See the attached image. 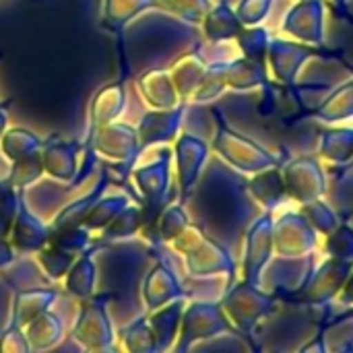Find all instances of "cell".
Listing matches in <instances>:
<instances>
[{"label":"cell","mask_w":353,"mask_h":353,"mask_svg":"<svg viewBox=\"0 0 353 353\" xmlns=\"http://www.w3.org/2000/svg\"><path fill=\"white\" fill-rule=\"evenodd\" d=\"M314 269H316L314 254L271 259V263L265 267L261 275V288L273 294L279 302H288L306 285Z\"/></svg>","instance_id":"cell-8"},{"label":"cell","mask_w":353,"mask_h":353,"mask_svg":"<svg viewBox=\"0 0 353 353\" xmlns=\"http://www.w3.org/2000/svg\"><path fill=\"white\" fill-rule=\"evenodd\" d=\"M271 6L273 0H238L236 12L244 23V27H252V25H261L269 17Z\"/></svg>","instance_id":"cell-38"},{"label":"cell","mask_w":353,"mask_h":353,"mask_svg":"<svg viewBox=\"0 0 353 353\" xmlns=\"http://www.w3.org/2000/svg\"><path fill=\"white\" fill-rule=\"evenodd\" d=\"M273 211H265L256 217L244 238V261H242V279L254 285H261V275L265 267L275 256L273 242Z\"/></svg>","instance_id":"cell-11"},{"label":"cell","mask_w":353,"mask_h":353,"mask_svg":"<svg viewBox=\"0 0 353 353\" xmlns=\"http://www.w3.org/2000/svg\"><path fill=\"white\" fill-rule=\"evenodd\" d=\"M122 341H124V347H126L128 352H159L155 333H153V329H151V323H149V319H145V316L137 319L134 323H130V325L124 329Z\"/></svg>","instance_id":"cell-29"},{"label":"cell","mask_w":353,"mask_h":353,"mask_svg":"<svg viewBox=\"0 0 353 353\" xmlns=\"http://www.w3.org/2000/svg\"><path fill=\"white\" fill-rule=\"evenodd\" d=\"M281 31L292 39L325 46V0H298L283 17Z\"/></svg>","instance_id":"cell-12"},{"label":"cell","mask_w":353,"mask_h":353,"mask_svg":"<svg viewBox=\"0 0 353 353\" xmlns=\"http://www.w3.org/2000/svg\"><path fill=\"white\" fill-rule=\"evenodd\" d=\"M337 60H339V62H341V64H343V66H345V68H347V70L352 72V77H353V62H352V60H347V58H345L343 54H339V58H337Z\"/></svg>","instance_id":"cell-42"},{"label":"cell","mask_w":353,"mask_h":353,"mask_svg":"<svg viewBox=\"0 0 353 353\" xmlns=\"http://www.w3.org/2000/svg\"><path fill=\"white\" fill-rule=\"evenodd\" d=\"M139 91L153 110H170L182 103L172 72L165 68L143 72L139 77Z\"/></svg>","instance_id":"cell-18"},{"label":"cell","mask_w":353,"mask_h":353,"mask_svg":"<svg viewBox=\"0 0 353 353\" xmlns=\"http://www.w3.org/2000/svg\"><path fill=\"white\" fill-rule=\"evenodd\" d=\"M184 300L186 298L174 300V302L153 310V314L149 316V323H151V329L155 333L159 352L176 347V341H178V335H180V327H182V314H184V306H186Z\"/></svg>","instance_id":"cell-21"},{"label":"cell","mask_w":353,"mask_h":353,"mask_svg":"<svg viewBox=\"0 0 353 353\" xmlns=\"http://www.w3.org/2000/svg\"><path fill=\"white\" fill-rule=\"evenodd\" d=\"M319 232L302 211H285L273 223L275 256H306L319 248Z\"/></svg>","instance_id":"cell-10"},{"label":"cell","mask_w":353,"mask_h":353,"mask_svg":"<svg viewBox=\"0 0 353 353\" xmlns=\"http://www.w3.org/2000/svg\"><path fill=\"white\" fill-rule=\"evenodd\" d=\"M149 6H155L153 0H108V17L114 25L122 27Z\"/></svg>","instance_id":"cell-37"},{"label":"cell","mask_w":353,"mask_h":353,"mask_svg":"<svg viewBox=\"0 0 353 353\" xmlns=\"http://www.w3.org/2000/svg\"><path fill=\"white\" fill-rule=\"evenodd\" d=\"M201 25L205 37L211 43H225L230 39H236L244 29V23L240 21L236 8L228 0L213 2L207 14L203 17Z\"/></svg>","instance_id":"cell-17"},{"label":"cell","mask_w":353,"mask_h":353,"mask_svg":"<svg viewBox=\"0 0 353 353\" xmlns=\"http://www.w3.org/2000/svg\"><path fill=\"white\" fill-rule=\"evenodd\" d=\"M319 333L325 337L327 350L353 352V314L341 312L335 319H325Z\"/></svg>","instance_id":"cell-27"},{"label":"cell","mask_w":353,"mask_h":353,"mask_svg":"<svg viewBox=\"0 0 353 353\" xmlns=\"http://www.w3.org/2000/svg\"><path fill=\"white\" fill-rule=\"evenodd\" d=\"M207 66H209V62L203 58V54L199 52L196 43H194V50H192V52L180 56V58L172 64L170 72H172V79H174V83H176V89H178L182 101H190L192 93L196 91L201 79H203L205 72H207Z\"/></svg>","instance_id":"cell-22"},{"label":"cell","mask_w":353,"mask_h":353,"mask_svg":"<svg viewBox=\"0 0 353 353\" xmlns=\"http://www.w3.org/2000/svg\"><path fill=\"white\" fill-rule=\"evenodd\" d=\"M186 290L182 288L176 271L163 261L159 259L157 265L147 273L145 283H143V300L147 310H157L174 300H182L186 298Z\"/></svg>","instance_id":"cell-15"},{"label":"cell","mask_w":353,"mask_h":353,"mask_svg":"<svg viewBox=\"0 0 353 353\" xmlns=\"http://www.w3.org/2000/svg\"><path fill=\"white\" fill-rule=\"evenodd\" d=\"M277 302L279 300L273 294L244 279L232 283L221 300L223 310L228 312L234 329L244 335L252 333L256 325L277 308Z\"/></svg>","instance_id":"cell-3"},{"label":"cell","mask_w":353,"mask_h":353,"mask_svg":"<svg viewBox=\"0 0 353 353\" xmlns=\"http://www.w3.org/2000/svg\"><path fill=\"white\" fill-rule=\"evenodd\" d=\"M230 60L232 58H219V60L209 62L207 72L201 79V83H199V87L192 93L188 103H194V105L209 103V101L221 97L225 89H230V85H228V64H230Z\"/></svg>","instance_id":"cell-25"},{"label":"cell","mask_w":353,"mask_h":353,"mask_svg":"<svg viewBox=\"0 0 353 353\" xmlns=\"http://www.w3.org/2000/svg\"><path fill=\"white\" fill-rule=\"evenodd\" d=\"M345 312H347V314H353V306L350 308V310H345Z\"/></svg>","instance_id":"cell-43"},{"label":"cell","mask_w":353,"mask_h":353,"mask_svg":"<svg viewBox=\"0 0 353 353\" xmlns=\"http://www.w3.org/2000/svg\"><path fill=\"white\" fill-rule=\"evenodd\" d=\"M143 225H145L143 207L126 205V207L120 211V215L105 228V238H108V240L128 238V236H134Z\"/></svg>","instance_id":"cell-33"},{"label":"cell","mask_w":353,"mask_h":353,"mask_svg":"<svg viewBox=\"0 0 353 353\" xmlns=\"http://www.w3.org/2000/svg\"><path fill=\"white\" fill-rule=\"evenodd\" d=\"M333 2V10L337 14V19L341 21H347L353 25V14L352 8H350V0H331Z\"/></svg>","instance_id":"cell-40"},{"label":"cell","mask_w":353,"mask_h":353,"mask_svg":"<svg viewBox=\"0 0 353 353\" xmlns=\"http://www.w3.org/2000/svg\"><path fill=\"white\" fill-rule=\"evenodd\" d=\"M128 205V199L126 196H110L105 201H97L93 205V209L89 211V215L85 217L87 225L93 228V230H105L118 215L120 211Z\"/></svg>","instance_id":"cell-35"},{"label":"cell","mask_w":353,"mask_h":353,"mask_svg":"<svg viewBox=\"0 0 353 353\" xmlns=\"http://www.w3.org/2000/svg\"><path fill=\"white\" fill-rule=\"evenodd\" d=\"M339 300H341V304H345V306H353V271L352 275H350V279L345 281V288H343V292L339 294Z\"/></svg>","instance_id":"cell-41"},{"label":"cell","mask_w":353,"mask_h":353,"mask_svg":"<svg viewBox=\"0 0 353 353\" xmlns=\"http://www.w3.org/2000/svg\"><path fill=\"white\" fill-rule=\"evenodd\" d=\"M300 211L308 217V221L316 228V232L321 236H329L331 232H335L345 219L323 199H316L312 203H306L300 207Z\"/></svg>","instance_id":"cell-28"},{"label":"cell","mask_w":353,"mask_h":353,"mask_svg":"<svg viewBox=\"0 0 353 353\" xmlns=\"http://www.w3.org/2000/svg\"><path fill=\"white\" fill-rule=\"evenodd\" d=\"M246 190H248L250 199L256 205H261L265 211H275L288 199V188L283 182L281 165L252 174L250 180L246 182Z\"/></svg>","instance_id":"cell-20"},{"label":"cell","mask_w":353,"mask_h":353,"mask_svg":"<svg viewBox=\"0 0 353 353\" xmlns=\"http://www.w3.org/2000/svg\"><path fill=\"white\" fill-rule=\"evenodd\" d=\"M188 223H190V217H188V213L184 211L182 205H170V207H165L161 211V215L157 217L159 242L172 244Z\"/></svg>","instance_id":"cell-34"},{"label":"cell","mask_w":353,"mask_h":353,"mask_svg":"<svg viewBox=\"0 0 353 353\" xmlns=\"http://www.w3.org/2000/svg\"><path fill=\"white\" fill-rule=\"evenodd\" d=\"M319 155L335 168H345L353 161V128L333 126L319 134Z\"/></svg>","instance_id":"cell-24"},{"label":"cell","mask_w":353,"mask_h":353,"mask_svg":"<svg viewBox=\"0 0 353 353\" xmlns=\"http://www.w3.org/2000/svg\"><path fill=\"white\" fill-rule=\"evenodd\" d=\"M172 151L168 147L159 149V157L151 163L132 172V178L139 186V192L145 201L143 217L145 223L157 221L161 211L168 207L170 201V186H172Z\"/></svg>","instance_id":"cell-6"},{"label":"cell","mask_w":353,"mask_h":353,"mask_svg":"<svg viewBox=\"0 0 353 353\" xmlns=\"http://www.w3.org/2000/svg\"><path fill=\"white\" fill-rule=\"evenodd\" d=\"M209 145L194 137V134H180L174 143V159H176V176H178V186L182 196L186 199L188 192L194 188L199 182L205 163L209 159Z\"/></svg>","instance_id":"cell-13"},{"label":"cell","mask_w":353,"mask_h":353,"mask_svg":"<svg viewBox=\"0 0 353 353\" xmlns=\"http://www.w3.org/2000/svg\"><path fill=\"white\" fill-rule=\"evenodd\" d=\"M188 110V101H182L176 108L170 110H149L141 122H139V139L141 147H153V145H168L180 137L184 114Z\"/></svg>","instance_id":"cell-14"},{"label":"cell","mask_w":353,"mask_h":353,"mask_svg":"<svg viewBox=\"0 0 353 353\" xmlns=\"http://www.w3.org/2000/svg\"><path fill=\"white\" fill-rule=\"evenodd\" d=\"M325 252L331 259L353 263V223L347 219L329 236H325Z\"/></svg>","instance_id":"cell-36"},{"label":"cell","mask_w":353,"mask_h":353,"mask_svg":"<svg viewBox=\"0 0 353 353\" xmlns=\"http://www.w3.org/2000/svg\"><path fill=\"white\" fill-rule=\"evenodd\" d=\"M353 271V263L339 261V259H327L323 261L306 281V285L288 302L300 304V306H314V308H329L333 300L339 298V294L345 288V281L350 279Z\"/></svg>","instance_id":"cell-7"},{"label":"cell","mask_w":353,"mask_h":353,"mask_svg":"<svg viewBox=\"0 0 353 353\" xmlns=\"http://www.w3.org/2000/svg\"><path fill=\"white\" fill-rule=\"evenodd\" d=\"M271 37L273 35L269 33V29H265L263 25H252V27L242 29V33L236 37V43H238V50H240L242 56L265 60Z\"/></svg>","instance_id":"cell-30"},{"label":"cell","mask_w":353,"mask_h":353,"mask_svg":"<svg viewBox=\"0 0 353 353\" xmlns=\"http://www.w3.org/2000/svg\"><path fill=\"white\" fill-rule=\"evenodd\" d=\"M172 248L184 256V267L190 277L211 279L225 275L230 281L234 279L236 263L232 252L219 240L207 236L199 223L190 221L172 242Z\"/></svg>","instance_id":"cell-1"},{"label":"cell","mask_w":353,"mask_h":353,"mask_svg":"<svg viewBox=\"0 0 353 353\" xmlns=\"http://www.w3.org/2000/svg\"><path fill=\"white\" fill-rule=\"evenodd\" d=\"M267 68V60L246 58L240 54L228 64V85L234 91H250L265 87L269 83Z\"/></svg>","instance_id":"cell-23"},{"label":"cell","mask_w":353,"mask_h":353,"mask_svg":"<svg viewBox=\"0 0 353 353\" xmlns=\"http://www.w3.org/2000/svg\"><path fill=\"white\" fill-rule=\"evenodd\" d=\"M99 151H103L108 157H114L122 161L124 165H130L137 157L141 147L139 130H134L128 124H112L105 126L99 132Z\"/></svg>","instance_id":"cell-19"},{"label":"cell","mask_w":353,"mask_h":353,"mask_svg":"<svg viewBox=\"0 0 353 353\" xmlns=\"http://www.w3.org/2000/svg\"><path fill=\"white\" fill-rule=\"evenodd\" d=\"M124 105H126L124 87H122V85L105 87V91L99 95L97 103L93 105L97 124H110L114 118H118V116L124 112Z\"/></svg>","instance_id":"cell-32"},{"label":"cell","mask_w":353,"mask_h":353,"mask_svg":"<svg viewBox=\"0 0 353 353\" xmlns=\"http://www.w3.org/2000/svg\"><path fill=\"white\" fill-rule=\"evenodd\" d=\"M304 118H314L325 124H341L353 120V77L350 81H343L341 85L333 87L316 108L294 114L292 118H288V122Z\"/></svg>","instance_id":"cell-16"},{"label":"cell","mask_w":353,"mask_h":353,"mask_svg":"<svg viewBox=\"0 0 353 353\" xmlns=\"http://www.w3.org/2000/svg\"><path fill=\"white\" fill-rule=\"evenodd\" d=\"M345 168H352V170H353V161H352V163H350V165H345Z\"/></svg>","instance_id":"cell-44"},{"label":"cell","mask_w":353,"mask_h":353,"mask_svg":"<svg viewBox=\"0 0 353 353\" xmlns=\"http://www.w3.org/2000/svg\"><path fill=\"white\" fill-rule=\"evenodd\" d=\"M93 265L89 259H83L79 263V267L74 269V275H72V281H70V290L79 296H87L93 288V279H95V273H93Z\"/></svg>","instance_id":"cell-39"},{"label":"cell","mask_w":353,"mask_h":353,"mask_svg":"<svg viewBox=\"0 0 353 353\" xmlns=\"http://www.w3.org/2000/svg\"><path fill=\"white\" fill-rule=\"evenodd\" d=\"M215 122H217V134L213 141V149L219 153V157L230 163V168L242 172V174H259L269 168L283 165V161L273 155L267 147L252 141L250 137L234 130L228 120L223 118L221 110H213Z\"/></svg>","instance_id":"cell-2"},{"label":"cell","mask_w":353,"mask_h":353,"mask_svg":"<svg viewBox=\"0 0 353 353\" xmlns=\"http://www.w3.org/2000/svg\"><path fill=\"white\" fill-rule=\"evenodd\" d=\"M228 333H238L223 310V304L219 302H203L194 300L184 306L182 314V327L176 343V352H186L199 341H209L217 339Z\"/></svg>","instance_id":"cell-4"},{"label":"cell","mask_w":353,"mask_h":353,"mask_svg":"<svg viewBox=\"0 0 353 353\" xmlns=\"http://www.w3.org/2000/svg\"><path fill=\"white\" fill-rule=\"evenodd\" d=\"M85 319H87V321L83 323V333H81L83 337H81V339L87 337V341H89L91 347H99V350L110 347L114 337H112L110 321H108V316H105V312H103V302H101V298L95 300L93 306L87 308Z\"/></svg>","instance_id":"cell-26"},{"label":"cell","mask_w":353,"mask_h":353,"mask_svg":"<svg viewBox=\"0 0 353 353\" xmlns=\"http://www.w3.org/2000/svg\"><path fill=\"white\" fill-rule=\"evenodd\" d=\"M288 196L300 205L312 203L327 194V174L319 157L300 155L290 157L281 165Z\"/></svg>","instance_id":"cell-9"},{"label":"cell","mask_w":353,"mask_h":353,"mask_svg":"<svg viewBox=\"0 0 353 353\" xmlns=\"http://www.w3.org/2000/svg\"><path fill=\"white\" fill-rule=\"evenodd\" d=\"M339 54H343V50H327L323 46H312V43L298 41V39L271 37L265 60H267V66H269L271 74L283 87H288V85H294L298 81L300 70L304 68V64L310 58L325 56L329 60H337Z\"/></svg>","instance_id":"cell-5"},{"label":"cell","mask_w":353,"mask_h":353,"mask_svg":"<svg viewBox=\"0 0 353 353\" xmlns=\"http://www.w3.org/2000/svg\"><path fill=\"white\" fill-rule=\"evenodd\" d=\"M153 4L161 10L176 14L184 23L196 25L203 21V17L211 8L213 0H153Z\"/></svg>","instance_id":"cell-31"}]
</instances>
